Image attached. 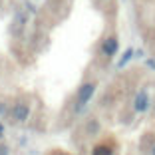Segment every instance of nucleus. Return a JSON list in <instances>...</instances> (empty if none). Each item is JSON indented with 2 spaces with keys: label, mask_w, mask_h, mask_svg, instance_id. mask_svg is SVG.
<instances>
[{
  "label": "nucleus",
  "mask_w": 155,
  "mask_h": 155,
  "mask_svg": "<svg viewBox=\"0 0 155 155\" xmlns=\"http://www.w3.org/2000/svg\"><path fill=\"white\" fill-rule=\"evenodd\" d=\"M96 94V84L94 82H86L80 90H78V104H76V111H82V107L91 100V96Z\"/></svg>",
  "instance_id": "1"
},
{
  "label": "nucleus",
  "mask_w": 155,
  "mask_h": 155,
  "mask_svg": "<svg viewBox=\"0 0 155 155\" xmlns=\"http://www.w3.org/2000/svg\"><path fill=\"white\" fill-rule=\"evenodd\" d=\"M133 110H135L137 114H145V111L149 110V94H147L145 90L137 91L135 100H133Z\"/></svg>",
  "instance_id": "2"
},
{
  "label": "nucleus",
  "mask_w": 155,
  "mask_h": 155,
  "mask_svg": "<svg viewBox=\"0 0 155 155\" xmlns=\"http://www.w3.org/2000/svg\"><path fill=\"white\" fill-rule=\"evenodd\" d=\"M117 50H119V42H117V38H114V36L107 38V40H104V44H101V52H104L107 58L115 56Z\"/></svg>",
  "instance_id": "3"
},
{
  "label": "nucleus",
  "mask_w": 155,
  "mask_h": 155,
  "mask_svg": "<svg viewBox=\"0 0 155 155\" xmlns=\"http://www.w3.org/2000/svg\"><path fill=\"white\" fill-rule=\"evenodd\" d=\"M28 115H30V107H28V105L24 104V101H22V104H16V105H14V110H12V117L16 119V121H20V123L26 121Z\"/></svg>",
  "instance_id": "4"
},
{
  "label": "nucleus",
  "mask_w": 155,
  "mask_h": 155,
  "mask_svg": "<svg viewBox=\"0 0 155 155\" xmlns=\"http://www.w3.org/2000/svg\"><path fill=\"white\" fill-rule=\"evenodd\" d=\"M91 155H114V149H111L107 143H97L91 151Z\"/></svg>",
  "instance_id": "5"
},
{
  "label": "nucleus",
  "mask_w": 155,
  "mask_h": 155,
  "mask_svg": "<svg viewBox=\"0 0 155 155\" xmlns=\"http://www.w3.org/2000/svg\"><path fill=\"white\" fill-rule=\"evenodd\" d=\"M133 54H135V52H133V50H131V48H127V50H125V54H123V56H121V60H119V64H117V66H119V68H123V66L127 64L129 60H131V58H133Z\"/></svg>",
  "instance_id": "6"
},
{
  "label": "nucleus",
  "mask_w": 155,
  "mask_h": 155,
  "mask_svg": "<svg viewBox=\"0 0 155 155\" xmlns=\"http://www.w3.org/2000/svg\"><path fill=\"white\" fill-rule=\"evenodd\" d=\"M6 114H8V105H6L4 101H0V117H4Z\"/></svg>",
  "instance_id": "7"
},
{
  "label": "nucleus",
  "mask_w": 155,
  "mask_h": 155,
  "mask_svg": "<svg viewBox=\"0 0 155 155\" xmlns=\"http://www.w3.org/2000/svg\"><path fill=\"white\" fill-rule=\"evenodd\" d=\"M0 155H10V147L6 143H0Z\"/></svg>",
  "instance_id": "8"
},
{
  "label": "nucleus",
  "mask_w": 155,
  "mask_h": 155,
  "mask_svg": "<svg viewBox=\"0 0 155 155\" xmlns=\"http://www.w3.org/2000/svg\"><path fill=\"white\" fill-rule=\"evenodd\" d=\"M147 68H151V70H155V60H147Z\"/></svg>",
  "instance_id": "9"
},
{
  "label": "nucleus",
  "mask_w": 155,
  "mask_h": 155,
  "mask_svg": "<svg viewBox=\"0 0 155 155\" xmlns=\"http://www.w3.org/2000/svg\"><path fill=\"white\" fill-rule=\"evenodd\" d=\"M2 137H4V125L0 123V139H2Z\"/></svg>",
  "instance_id": "10"
},
{
  "label": "nucleus",
  "mask_w": 155,
  "mask_h": 155,
  "mask_svg": "<svg viewBox=\"0 0 155 155\" xmlns=\"http://www.w3.org/2000/svg\"><path fill=\"white\" fill-rule=\"evenodd\" d=\"M151 155H155V145H153V147H151Z\"/></svg>",
  "instance_id": "11"
}]
</instances>
